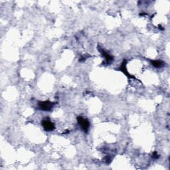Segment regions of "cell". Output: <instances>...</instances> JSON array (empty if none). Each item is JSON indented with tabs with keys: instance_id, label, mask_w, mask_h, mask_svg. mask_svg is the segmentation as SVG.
I'll return each instance as SVG.
<instances>
[{
	"instance_id": "52a82bcc",
	"label": "cell",
	"mask_w": 170,
	"mask_h": 170,
	"mask_svg": "<svg viewBox=\"0 0 170 170\" xmlns=\"http://www.w3.org/2000/svg\"><path fill=\"white\" fill-rule=\"evenodd\" d=\"M152 157H153V158H154V159H157L159 157V156H158V154H157L156 152H154Z\"/></svg>"
},
{
	"instance_id": "277c9868",
	"label": "cell",
	"mask_w": 170,
	"mask_h": 170,
	"mask_svg": "<svg viewBox=\"0 0 170 170\" xmlns=\"http://www.w3.org/2000/svg\"><path fill=\"white\" fill-rule=\"evenodd\" d=\"M98 49L100 52H101V53L102 54V55L104 56V59L106 60V63H110L112 61H113V60H114V57L113 56H112L111 54L108 53L104 50H103L102 48H101V47H100L99 46L98 47Z\"/></svg>"
},
{
	"instance_id": "8992f818",
	"label": "cell",
	"mask_w": 170,
	"mask_h": 170,
	"mask_svg": "<svg viewBox=\"0 0 170 170\" xmlns=\"http://www.w3.org/2000/svg\"><path fill=\"white\" fill-rule=\"evenodd\" d=\"M150 61H151V65H152L154 67H156V68H161L164 65V63L160 60H151Z\"/></svg>"
},
{
	"instance_id": "6da1fadb",
	"label": "cell",
	"mask_w": 170,
	"mask_h": 170,
	"mask_svg": "<svg viewBox=\"0 0 170 170\" xmlns=\"http://www.w3.org/2000/svg\"><path fill=\"white\" fill-rule=\"evenodd\" d=\"M77 122L78 125L81 128V129L83 130L84 132L87 133L89 130L90 122L87 119H85L83 116H78L77 117Z\"/></svg>"
},
{
	"instance_id": "5b68a950",
	"label": "cell",
	"mask_w": 170,
	"mask_h": 170,
	"mask_svg": "<svg viewBox=\"0 0 170 170\" xmlns=\"http://www.w3.org/2000/svg\"><path fill=\"white\" fill-rule=\"evenodd\" d=\"M126 63H127V60H124V61L122 63V65H121L120 67V70L121 71H122L124 74H125L129 78H135V77H133V76L130 75L129 74V72L127 71L126 70Z\"/></svg>"
},
{
	"instance_id": "3957f363",
	"label": "cell",
	"mask_w": 170,
	"mask_h": 170,
	"mask_svg": "<svg viewBox=\"0 0 170 170\" xmlns=\"http://www.w3.org/2000/svg\"><path fill=\"white\" fill-rule=\"evenodd\" d=\"M42 126L43 127L44 130L47 132L52 131L54 130V124L48 119H45L42 121Z\"/></svg>"
},
{
	"instance_id": "7a4b0ae2",
	"label": "cell",
	"mask_w": 170,
	"mask_h": 170,
	"mask_svg": "<svg viewBox=\"0 0 170 170\" xmlns=\"http://www.w3.org/2000/svg\"><path fill=\"white\" fill-rule=\"evenodd\" d=\"M54 104V103L50 102L48 101H40L38 103L39 108L41 109V110L43 111H50L52 108L53 107V106Z\"/></svg>"
}]
</instances>
